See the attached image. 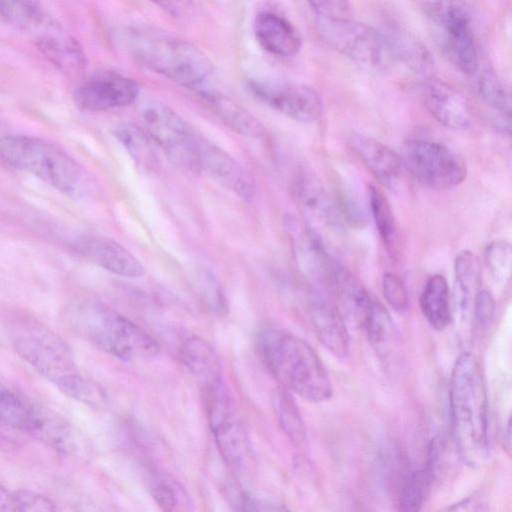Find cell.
Masks as SVG:
<instances>
[{
  "label": "cell",
  "mask_w": 512,
  "mask_h": 512,
  "mask_svg": "<svg viewBox=\"0 0 512 512\" xmlns=\"http://www.w3.org/2000/svg\"><path fill=\"white\" fill-rule=\"evenodd\" d=\"M49 417L29 400L0 383V429L41 439Z\"/></svg>",
  "instance_id": "obj_19"
},
{
  "label": "cell",
  "mask_w": 512,
  "mask_h": 512,
  "mask_svg": "<svg viewBox=\"0 0 512 512\" xmlns=\"http://www.w3.org/2000/svg\"><path fill=\"white\" fill-rule=\"evenodd\" d=\"M351 143L360 160L380 182L391 186L396 181L402 163L392 149L363 135H354Z\"/></svg>",
  "instance_id": "obj_22"
},
{
  "label": "cell",
  "mask_w": 512,
  "mask_h": 512,
  "mask_svg": "<svg viewBox=\"0 0 512 512\" xmlns=\"http://www.w3.org/2000/svg\"><path fill=\"white\" fill-rule=\"evenodd\" d=\"M307 2L319 19H351L352 5L350 0H307Z\"/></svg>",
  "instance_id": "obj_43"
},
{
  "label": "cell",
  "mask_w": 512,
  "mask_h": 512,
  "mask_svg": "<svg viewBox=\"0 0 512 512\" xmlns=\"http://www.w3.org/2000/svg\"><path fill=\"white\" fill-rule=\"evenodd\" d=\"M14 510L25 512H51L57 510L48 497L34 491L19 489L12 491Z\"/></svg>",
  "instance_id": "obj_42"
},
{
  "label": "cell",
  "mask_w": 512,
  "mask_h": 512,
  "mask_svg": "<svg viewBox=\"0 0 512 512\" xmlns=\"http://www.w3.org/2000/svg\"><path fill=\"white\" fill-rule=\"evenodd\" d=\"M382 291L387 303L397 312L408 309L409 299L402 280L394 273L386 272L382 277Z\"/></svg>",
  "instance_id": "obj_41"
},
{
  "label": "cell",
  "mask_w": 512,
  "mask_h": 512,
  "mask_svg": "<svg viewBox=\"0 0 512 512\" xmlns=\"http://www.w3.org/2000/svg\"><path fill=\"white\" fill-rule=\"evenodd\" d=\"M511 246L505 240L491 241L485 250L486 267L499 284H506L511 273Z\"/></svg>",
  "instance_id": "obj_39"
},
{
  "label": "cell",
  "mask_w": 512,
  "mask_h": 512,
  "mask_svg": "<svg viewBox=\"0 0 512 512\" xmlns=\"http://www.w3.org/2000/svg\"><path fill=\"white\" fill-rule=\"evenodd\" d=\"M36 45L40 52L57 68L77 73L86 65L79 42L47 20L37 29Z\"/></svg>",
  "instance_id": "obj_18"
},
{
  "label": "cell",
  "mask_w": 512,
  "mask_h": 512,
  "mask_svg": "<svg viewBox=\"0 0 512 512\" xmlns=\"http://www.w3.org/2000/svg\"><path fill=\"white\" fill-rule=\"evenodd\" d=\"M455 302L460 314L466 317L472 310L480 283L477 257L469 250L460 251L454 263Z\"/></svg>",
  "instance_id": "obj_27"
},
{
  "label": "cell",
  "mask_w": 512,
  "mask_h": 512,
  "mask_svg": "<svg viewBox=\"0 0 512 512\" xmlns=\"http://www.w3.org/2000/svg\"><path fill=\"white\" fill-rule=\"evenodd\" d=\"M259 356L269 372L301 398L319 403L330 399L332 385L328 373L304 339L275 328H265L257 336Z\"/></svg>",
  "instance_id": "obj_2"
},
{
  "label": "cell",
  "mask_w": 512,
  "mask_h": 512,
  "mask_svg": "<svg viewBox=\"0 0 512 512\" xmlns=\"http://www.w3.org/2000/svg\"><path fill=\"white\" fill-rule=\"evenodd\" d=\"M180 359L185 367L206 384L220 379V361L209 342L199 336L186 337L180 345Z\"/></svg>",
  "instance_id": "obj_24"
},
{
  "label": "cell",
  "mask_w": 512,
  "mask_h": 512,
  "mask_svg": "<svg viewBox=\"0 0 512 512\" xmlns=\"http://www.w3.org/2000/svg\"><path fill=\"white\" fill-rule=\"evenodd\" d=\"M445 48L458 69L466 75H473L479 66L474 32L445 35Z\"/></svg>",
  "instance_id": "obj_33"
},
{
  "label": "cell",
  "mask_w": 512,
  "mask_h": 512,
  "mask_svg": "<svg viewBox=\"0 0 512 512\" xmlns=\"http://www.w3.org/2000/svg\"><path fill=\"white\" fill-rule=\"evenodd\" d=\"M0 22H4L1 13H0Z\"/></svg>",
  "instance_id": "obj_47"
},
{
  "label": "cell",
  "mask_w": 512,
  "mask_h": 512,
  "mask_svg": "<svg viewBox=\"0 0 512 512\" xmlns=\"http://www.w3.org/2000/svg\"><path fill=\"white\" fill-rule=\"evenodd\" d=\"M56 386L67 396L92 407L102 406L106 401L101 388L78 372L64 378Z\"/></svg>",
  "instance_id": "obj_38"
},
{
  "label": "cell",
  "mask_w": 512,
  "mask_h": 512,
  "mask_svg": "<svg viewBox=\"0 0 512 512\" xmlns=\"http://www.w3.org/2000/svg\"><path fill=\"white\" fill-rule=\"evenodd\" d=\"M316 28L328 46L359 63L376 66L391 55L385 36L369 25L318 18Z\"/></svg>",
  "instance_id": "obj_9"
},
{
  "label": "cell",
  "mask_w": 512,
  "mask_h": 512,
  "mask_svg": "<svg viewBox=\"0 0 512 512\" xmlns=\"http://www.w3.org/2000/svg\"><path fill=\"white\" fill-rule=\"evenodd\" d=\"M423 316L435 330L441 331L451 320L449 287L444 276L432 275L426 281L420 296Z\"/></svg>",
  "instance_id": "obj_26"
},
{
  "label": "cell",
  "mask_w": 512,
  "mask_h": 512,
  "mask_svg": "<svg viewBox=\"0 0 512 512\" xmlns=\"http://www.w3.org/2000/svg\"><path fill=\"white\" fill-rule=\"evenodd\" d=\"M3 21L26 30H35L45 20L39 0H0Z\"/></svg>",
  "instance_id": "obj_32"
},
{
  "label": "cell",
  "mask_w": 512,
  "mask_h": 512,
  "mask_svg": "<svg viewBox=\"0 0 512 512\" xmlns=\"http://www.w3.org/2000/svg\"><path fill=\"white\" fill-rule=\"evenodd\" d=\"M138 84L131 78L114 72H102L92 76L75 92L79 108L86 111H103L123 107L136 100Z\"/></svg>",
  "instance_id": "obj_12"
},
{
  "label": "cell",
  "mask_w": 512,
  "mask_h": 512,
  "mask_svg": "<svg viewBox=\"0 0 512 512\" xmlns=\"http://www.w3.org/2000/svg\"><path fill=\"white\" fill-rule=\"evenodd\" d=\"M253 33L259 46L275 56H294L301 47V39L295 27L273 12H261L255 17Z\"/></svg>",
  "instance_id": "obj_20"
},
{
  "label": "cell",
  "mask_w": 512,
  "mask_h": 512,
  "mask_svg": "<svg viewBox=\"0 0 512 512\" xmlns=\"http://www.w3.org/2000/svg\"><path fill=\"white\" fill-rule=\"evenodd\" d=\"M151 492L158 505L166 511L186 510L190 504L185 489L175 480L163 475L154 478Z\"/></svg>",
  "instance_id": "obj_37"
},
{
  "label": "cell",
  "mask_w": 512,
  "mask_h": 512,
  "mask_svg": "<svg viewBox=\"0 0 512 512\" xmlns=\"http://www.w3.org/2000/svg\"><path fill=\"white\" fill-rule=\"evenodd\" d=\"M248 88L265 105L295 121L311 123L322 114L323 105L320 96L307 85L250 80Z\"/></svg>",
  "instance_id": "obj_10"
},
{
  "label": "cell",
  "mask_w": 512,
  "mask_h": 512,
  "mask_svg": "<svg viewBox=\"0 0 512 512\" xmlns=\"http://www.w3.org/2000/svg\"><path fill=\"white\" fill-rule=\"evenodd\" d=\"M12 345L21 358L55 385L77 372L68 345L39 323L17 324Z\"/></svg>",
  "instance_id": "obj_7"
},
{
  "label": "cell",
  "mask_w": 512,
  "mask_h": 512,
  "mask_svg": "<svg viewBox=\"0 0 512 512\" xmlns=\"http://www.w3.org/2000/svg\"><path fill=\"white\" fill-rule=\"evenodd\" d=\"M400 159L419 183L435 190L457 187L467 175L464 160L449 147L433 140L408 141Z\"/></svg>",
  "instance_id": "obj_8"
},
{
  "label": "cell",
  "mask_w": 512,
  "mask_h": 512,
  "mask_svg": "<svg viewBox=\"0 0 512 512\" xmlns=\"http://www.w3.org/2000/svg\"><path fill=\"white\" fill-rule=\"evenodd\" d=\"M69 322L80 336L122 360L152 358L159 352L146 331L98 300L75 304Z\"/></svg>",
  "instance_id": "obj_4"
},
{
  "label": "cell",
  "mask_w": 512,
  "mask_h": 512,
  "mask_svg": "<svg viewBox=\"0 0 512 512\" xmlns=\"http://www.w3.org/2000/svg\"><path fill=\"white\" fill-rule=\"evenodd\" d=\"M0 156L10 166L29 173L67 195H80L87 179L80 166L54 145L30 136L0 138Z\"/></svg>",
  "instance_id": "obj_5"
},
{
  "label": "cell",
  "mask_w": 512,
  "mask_h": 512,
  "mask_svg": "<svg viewBox=\"0 0 512 512\" xmlns=\"http://www.w3.org/2000/svg\"><path fill=\"white\" fill-rule=\"evenodd\" d=\"M327 293L347 327H364L372 297L351 273L336 265Z\"/></svg>",
  "instance_id": "obj_17"
},
{
  "label": "cell",
  "mask_w": 512,
  "mask_h": 512,
  "mask_svg": "<svg viewBox=\"0 0 512 512\" xmlns=\"http://www.w3.org/2000/svg\"><path fill=\"white\" fill-rule=\"evenodd\" d=\"M309 315L321 343L335 356L345 357L349 352L348 327L328 294L312 290Z\"/></svg>",
  "instance_id": "obj_16"
},
{
  "label": "cell",
  "mask_w": 512,
  "mask_h": 512,
  "mask_svg": "<svg viewBox=\"0 0 512 512\" xmlns=\"http://www.w3.org/2000/svg\"><path fill=\"white\" fill-rule=\"evenodd\" d=\"M478 90L485 103L498 112V118L511 119L509 94L492 69L485 68L481 71Z\"/></svg>",
  "instance_id": "obj_34"
},
{
  "label": "cell",
  "mask_w": 512,
  "mask_h": 512,
  "mask_svg": "<svg viewBox=\"0 0 512 512\" xmlns=\"http://www.w3.org/2000/svg\"><path fill=\"white\" fill-rule=\"evenodd\" d=\"M170 16H187L193 8V0H149Z\"/></svg>",
  "instance_id": "obj_45"
},
{
  "label": "cell",
  "mask_w": 512,
  "mask_h": 512,
  "mask_svg": "<svg viewBox=\"0 0 512 512\" xmlns=\"http://www.w3.org/2000/svg\"><path fill=\"white\" fill-rule=\"evenodd\" d=\"M74 249L97 266L123 277L138 278L145 272L128 249L104 236H81L75 241Z\"/></svg>",
  "instance_id": "obj_14"
},
{
  "label": "cell",
  "mask_w": 512,
  "mask_h": 512,
  "mask_svg": "<svg viewBox=\"0 0 512 512\" xmlns=\"http://www.w3.org/2000/svg\"><path fill=\"white\" fill-rule=\"evenodd\" d=\"M206 408L211 431L222 457L227 463L238 465L245 456L246 442L221 380L207 384Z\"/></svg>",
  "instance_id": "obj_11"
},
{
  "label": "cell",
  "mask_w": 512,
  "mask_h": 512,
  "mask_svg": "<svg viewBox=\"0 0 512 512\" xmlns=\"http://www.w3.org/2000/svg\"><path fill=\"white\" fill-rule=\"evenodd\" d=\"M297 200L305 226L322 237L333 222V210L322 183L312 175H304L297 185Z\"/></svg>",
  "instance_id": "obj_21"
},
{
  "label": "cell",
  "mask_w": 512,
  "mask_h": 512,
  "mask_svg": "<svg viewBox=\"0 0 512 512\" xmlns=\"http://www.w3.org/2000/svg\"><path fill=\"white\" fill-rule=\"evenodd\" d=\"M114 134L137 165L145 169L156 166L158 147L142 125L123 122L115 127Z\"/></svg>",
  "instance_id": "obj_29"
},
{
  "label": "cell",
  "mask_w": 512,
  "mask_h": 512,
  "mask_svg": "<svg viewBox=\"0 0 512 512\" xmlns=\"http://www.w3.org/2000/svg\"><path fill=\"white\" fill-rule=\"evenodd\" d=\"M15 511L12 491L0 484V512Z\"/></svg>",
  "instance_id": "obj_46"
},
{
  "label": "cell",
  "mask_w": 512,
  "mask_h": 512,
  "mask_svg": "<svg viewBox=\"0 0 512 512\" xmlns=\"http://www.w3.org/2000/svg\"><path fill=\"white\" fill-rule=\"evenodd\" d=\"M117 39L137 62L181 86L197 87L212 73L209 58L188 41L134 26L120 30Z\"/></svg>",
  "instance_id": "obj_3"
},
{
  "label": "cell",
  "mask_w": 512,
  "mask_h": 512,
  "mask_svg": "<svg viewBox=\"0 0 512 512\" xmlns=\"http://www.w3.org/2000/svg\"><path fill=\"white\" fill-rule=\"evenodd\" d=\"M201 171H205L242 200L251 201L257 185L253 175L227 152L198 137Z\"/></svg>",
  "instance_id": "obj_13"
},
{
  "label": "cell",
  "mask_w": 512,
  "mask_h": 512,
  "mask_svg": "<svg viewBox=\"0 0 512 512\" xmlns=\"http://www.w3.org/2000/svg\"><path fill=\"white\" fill-rule=\"evenodd\" d=\"M201 96L211 110L234 132L250 137L262 134L261 123L230 97L217 91H202Z\"/></svg>",
  "instance_id": "obj_23"
},
{
  "label": "cell",
  "mask_w": 512,
  "mask_h": 512,
  "mask_svg": "<svg viewBox=\"0 0 512 512\" xmlns=\"http://www.w3.org/2000/svg\"><path fill=\"white\" fill-rule=\"evenodd\" d=\"M274 401L284 431L294 441L303 440L305 437L304 424L293 399L285 391L280 390L277 392Z\"/></svg>",
  "instance_id": "obj_40"
},
{
  "label": "cell",
  "mask_w": 512,
  "mask_h": 512,
  "mask_svg": "<svg viewBox=\"0 0 512 512\" xmlns=\"http://www.w3.org/2000/svg\"><path fill=\"white\" fill-rule=\"evenodd\" d=\"M390 54L403 61L414 73L429 79L433 77L435 62L429 50L417 39L399 30L384 35Z\"/></svg>",
  "instance_id": "obj_25"
},
{
  "label": "cell",
  "mask_w": 512,
  "mask_h": 512,
  "mask_svg": "<svg viewBox=\"0 0 512 512\" xmlns=\"http://www.w3.org/2000/svg\"><path fill=\"white\" fill-rule=\"evenodd\" d=\"M338 195L345 221L353 228H363L368 220L367 210L358 187L353 182L341 180Z\"/></svg>",
  "instance_id": "obj_36"
},
{
  "label": "cell",
  "mask_w": 512,
  "mask_h": 512,
  "mask_svg": "<svg viewBox=\"0 0 512 512\" xmlns=\"http://www.w3.org/2000/svg\"><path fill=\"white\" fill-rule=\"evenodd\" d=\"M140 114L142 126L176 166L201 172L198 137L173 109L157 100H146Z\"/></svg>",
  "instance_id": "obj_6"
},
{
  "label": "cell",
  "mask_w": 512,
  "mask_h": 512,
  "mask_svg": "<svg viewBox=\"0 0 512 512\" xmlns=\"http://www.w3.org/2000/svg\"><path fill=\"white\" fill-rule=\"evenodd\" d=\"M369 207L379 236L392 253L397 241V225L391 205L383 192L374 185L368 190Z\"/></svg>",
  "instance_id": "obj_31"
},
{
  "label": "cell",
  "mask_w": 512,
  "mask_h": 512,
  "mask_svg": "<svg viewBox=\"0 0 512 512\" xmlns=\"http://www.w3.org/2000/svg\"><path fill=\"white\" fill-rule=\"evenodd\" d=\"M452 435L462 461L480 465L488 454V400L485 380L476 357L462 353L449 385Z\"/></svg>",
  "instance_id": "obj_1"
},
{
  "label": "cell",
  "mask_w": 512,
  "mask_h": 512,
  "mask_svg": "<svg viewBox=\"0 0 512 512\" xmlns=\"http://www.w3.org/2000/svg\"><path fill=\"white\" fill-rule=\"evenodd\" d=\"M420 94L426 109L443 126L451 130H465L470 126L468 104L452 86L432 77L425 79Z\"/></svg>",
  "instance_id": "obj_15"
},
{
  "label": "cell",
  "mask_w": 512,
  "mask_h": 512,
  "mask_svg": "<svg viewBox=\"0 0 512 512\" xmlns=\"http://www.w3.org/2000/svg\"><path fill=\"white\" fill-rule=\"evenodd\" d=\"M435 471L426 466L410 475L402 485L399 494V505L403 511L420 510L425 495L434 478Z\"/></svg>",
  "instance_id": "obj_35"
},
{
  "label": "cell",
  "mask_w": 512,
  "mask_h": 512,
  "mask_svg": "<svg viewBox=\"0 0 512 512\" xmlns=\"http://www.w3.org/2000/svg\"><path fill=\"white\" fill-rule=\"evenodd\" d=\"M424 10L445 35L473 32V14L463 0H426Z\"/></svg>",
  "instance_id": "obj_28"
},
{
  "label": "cell",
  "mask_w": 512,
  "mask_h": 512,
  "mask_svg": "<svg viewBox=\"0 0 512 512\" xmlns=\"http://www.w3.org/2000/svg\"><path fill=\"white\" fill-rule=\"evenodd\" d=\"M363 328L374 350L386 356L395 342L396 329L386 308L373 297Z\"/></svg>",
  "instance_id": "obj_30"
},
{
  "label": "cell",
  "mask_w": 512,
  "mask_h": 512,
  "mask_svg": "<svg viewBox=\"0 0 512 512\" xmlns=\"http://www.w3.org/2000/svg\"><path fill=\"white\" fill-rule=\"evenodd\" d=\"M496 311V305L492 294L486 289H479L476 293L473 313L477 322L482 325H488Z\"/></svg>",
  "instance_id": "obj_44"
}]
</instances>
